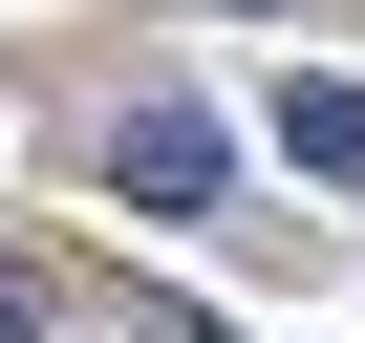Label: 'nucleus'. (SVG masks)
I'll list each match as a JSON object with an SVG mask.
<instances>
[{"mask_svg":"<svg viewBox=\"0 0 365 343\" xmlns=\"http://www.w3.org/2000/svg\"><path fill=\"white\" fill-rule=\"evenodd\" d=\"M108 194H129V215H215V129H194V107H129V129H108Z\"/></svg>","mask_w":365,"mask_h":343,"instance_id":"obj_1","label":"nucleus"},{"mask_svg":"<svg viewBox=\"0 0 365 343\" xmlns=\"http://www.w3.org/2000/svg\"><path fill=\"white\" fill-rule=\"evenodd\" d=\"M279 150L301 172H365V86H279Z\"/></svg>","mask_w":365,"mask_h":343,"instance_id":"obj_2","label":"nucleus"},{"mask_svg":"<svg viewBox=\"0 0 365 343\" xmlns=\"http://www.w3.org/2000/svg\"><path fill=\"white\" fill-rule=\"evenodd\" d=\"M0 343H43V279H22V258H0Z\"/></svg>","mask_w":365,"mask_h":343,"instance_id":"obj_3","label":"nucleus"}]
</instances>
